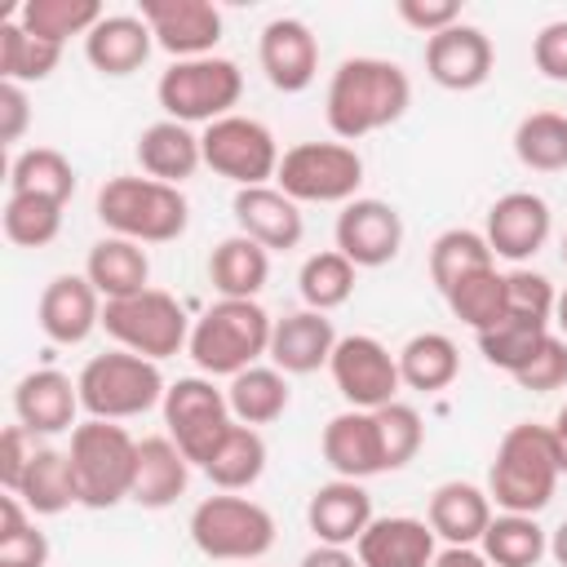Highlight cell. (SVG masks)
Returning a JSON list of instances; mask_svg holds the SVG:
<instances>
[{"label":"cell","mask_w":567,"mask_h":567,"mask_svg":"<svg viewBox=\"0 0 567 567\" xmlns=\"http://www.w3.org/2000/svg\"><path fill=\"white\" fill-rule=\"evenodd\" d=\"M412 106V80L399 62L390 58H346L323 93V120L332 128L337 142H359L368 133H381L390 124H399Z\"/></svg>","instance_id":"obj_1"},{"label":"cell","mask_w":567,"mask_h":567,"mask_svg":"<svg viewBox=\"0 0 567 567\" xmlns=\"http://www.w3.org/2000/svg\"><path fill=\"white\" fill-rule=\"evenodd\" d=\"M97 221L106 235L133 239V244H173L190 226V204L182 186L155 182L146 173H115L97 190Z\"/></svg>","instance_id":"obj_2"},{"label":"cell","mask_w":567,"mask_h":567,"mask_svg":"<svg viewBox=\"0 0 567 567\" xmlns=\"http://www.w3.org/2000/svg\"><path fill=\"white\" fill-rule=\"evenodd\" d=\"M563 470L549 439V425H509L487 465V496L501 514H540L554 501Z\"/></svg>","instance_id":"obj_3"},{"label":"cell","mask_w":567,"mask_h":567,"mask_svg":"<svg viewBox=\"0 0 567 567\" xmlns=\"http://www.w3.org/2000/svg\"><path fill=\"white\" fill-rule=\"evenodd\" d=\"M270 328L275 319L261 310V301H230L217 297L195 323L186 354L195 359L199 377H239L257 359L270 354Z\"/></svg>","instance_id":"obj_4"},{"label":"cell","mask_w":567,"mask_h":567,"mask_svg":"<svg viewBox=\"0 0 567 567\" xmlns=\"http://www.w3.org/2000/svg\"><path fill=\"white\" fill-rule=\"evenodd\" d=\"M71 470L80 487L84 509H115L120 501L133 496V474H137V439L120 421H80L71 430Z\"/></svg>","instance_id":"obj_5"},{"label":"cell","mask_w":567,"mask_h":567,"mask_svg":"<svg viewBox=\"0 0 567 567\" xmlns=\"http://www.w3.org/2000/svg\"><path fill=\"white\" fill-rule=\"evenodd\" d=\"M80 408L93 416V421H128V416H142L151 412L155 403H164V372L155 359H142L133 350H106V354H93L80 377Z\"/></svg>","instance_id":"obj_6"},{"label":"cell","mask_w":567,"mask_h":567,"mask_svg":"<svg viewBox=\"0 0 567 567\" xmlns=\"http://www.w3.org/2000/svg\"><path fill=\"white\" fill-rule=\"evenodd\" d=\"M239 97H244V71L221 53L173 62L155 84V102L164 106V120H177L190 128L195 124L208 128L213 120L235 115Z\"/></svg>","instance_id":"obj_7"},{"label":"cell","mask_w":567,"mask_h":567,"mask_svg":"<svg viewBox=\"0 0 567 567\" xmlns=\"http://www.w3.org/2000/svg\"><path fill=\"white\" fill-rule=\"evenodd\" d=\"M186 532H190V545L204 558H217V563H252V558L270 554V545H275L270 509L239 496V492L204 496L190 509Z\"/></svg>","instance_id":"obj_8"},{"label":"cell","mask_w":567,"mask_h":567,"mask_svg":"<svg viewBox=\"0 0 567 567\" xmlns=\"http://www.w3.org/2000/svg\"><path fill=\"white\" fill-rule=\"evenodd\" d=\"M190 323L195 319H186V306L173 292H164V288H142L133 297H120V301L102 306L106 337L120 350H133V354L155 359V363L186 350Z\"/></svg>","instance_id":"obj_9"},{"label":"cell","mask_w":567,"mask_h":567,"mask_svg":"<svg viewBox=\"0 0 567 567\" xmlns=\"http://www.w3.org/2000/svg\"><path fill=\"white\" fill-rule=\"evenodd\" d=\"M275 186L297 204H350L363 186V155L350 142H297L284 151Z\"/></svg>","instance_id":"obj_10"},{"label":"cell","mask_w":567,"mask_h":567,"mask_svg":"<svg viewBox=\"0 0 567 567\" xmlns=\"http://www.w3.org/2000/svg\"><path fill=\"white\" fill-rule=\"evenodd\" d=\"M199 146H204V168H213L217 177L235 182V190L244 186H270L275 173H279V142L275 133L252 120V115H221L213 120L204 133H199Z\"/></svg>","instance_id":"obj_11"},{"label":"cell","mask_w":567,"mask_h":567,"mask_svg":"<svg viewBox=\"0 0 567 567\" xmlns=\"http://www.w3.org/2000/svg\"><path fill=\"white\" fill-rule=\"evenodd\" d=\"M159 408H164L168 439L186 452L190 465H204L217 452V443L230 434V425H235L226 390H217L213 377H177L164 390Z\"/></svg>","instance_id":"obj_12"},{"label":"cell","mask_w":567,"mask_h":567,"mask_svg":"<svg viewBox=\"0 0 567 567\" xmlns=\"http://www.w3.org/2000/svg\"><path fill=\"white\" fill-rule=\"evenodd\" d=\"M328 372H332V385L346 399V408H359V412H377V408L394 403L399 390H403L399 354H390L368 332L341 337L332 359H328Z\"/></svg>","instance_id":"obj_13"},{"label":"cell","mask_w":567,"mask_h":567,"mask_svg":"<svg viewBox=\"0 0 567 567\" xmlns=\"http://www.w3.org/2000/svg\"><path fill=\"white\" fill-rule=\"evenodd\" d=\"M332 244L346 261H354V270H381L403 248V217L394 204L359 195V199L341 204L337 226H332Z\"/></svg>","instance_id":"obj_14"},{"label":"cell","mask_w":567,"mask_h":567,"mask_svg":"<svg viewBox=\"0 0 567 567\" xmlns=\"http://www.w3.org/2000/svg\"><path fill=\"white\" fill-rule=\"evenodd\" d=\"M137 13L173 62L208 58L221 44V9L213 0H142Z\"/></svg>","instance_id":"obj_15"},{"label":"cell","mask_w":567,"mask_h":567,"mask_svg":"<svg viewBox=\"0 0 567 567\" xmlns=\"http://www.w3.org/2000/svg\"><path fill=\"white\" fill-rule=\"evenodd\" d=\"M496 66L492 35L474 22H456L425 40V75L447 93H474Z\"/></svg>","instance_id":"obj_16"},{"label":"cell","mask_w":567,"mask_h":567,"mask_svg":"<svg viewBox=\"0 0 567 567\" xmlns=\"http://www.w3.org/2000/svg\"><path fill=\"white\" fill-rule=\"evenodd\" d=\"M549 230H554V213L536 190H505L487 208V221H483V239L492 257L514 261V266L532 261L545 248Z\"/></svg>","instance_id":"obj_17"},{"label":"cell","mask_w":567,"mask_h":567,"mask_svg":"<svg viewBox=\"0 0 567 567\" xmlns=\"http://www.w3.org/2000/svg\"><path fill=\"white\" fill-rule=\"evenodd\" d=\"M257 62L279 93H306L319 75V40L301 18H270L257 35Z\"/></svg>","instance_id":"obj_18"},{"label":"cell","mask_w":567,"mask_h":567,"mask_svg":"<svg viewBox=\"0 0 567 567\" xmlns=\"http://www.w3.org/2000/svg\"><path fill=\"white\" fill-rule=\"evenodd\" d=\"M80 385L58 368H31L13 385V421L31 434H66L80 421Z\"/></svg>","instance_id":"obj_19"},{"label":"cell","mask_w":567,"mask_h":567,"mask_svg":"<svg viewBox=\"0 0 567 567\" xmlns=\"http://www.w3.org/2000/svg\"><path fill=\"white\" fill-rule=\"evenodd\" d=\"M230 213H235L239 235L257 239L266 252H288L306 235L301 204L288 199L279 186H244V190H235Z\"/></svg>","instance_id":"obj_20"},{"label":"cell","mask_w":567,"mask_h":567,"mask_svg":"<svg viewBox=\"0 0 567 567\" xmlns=\"http://www.w3.org/2000/svg\"><path fill=\"white\" fill-rule=\"evenodd\" d=\"M102 297L97 288L84 279V275H58L44 284L40 292V306H35V319H40V332L58 346H80L93 337V328H102Z\"/></svg>","instance_id":"obj_21"},{"label":"cell","mask_w":567,"mask_h":567,"mask_svg":"<svg viewBox=\"0 0 567 567\" xmlns=\"http://www.w3.org/2000/svg\"><path fill=\"white\" fill-rule=\"evenodd\" d=\"M319 447H323V461L332 465L337 478H354V483H368L377 474H385V456H381V430H377V412H359V408H346L337 412L323 434H319Z\"/></svg>","instance_id":"obj_22"},{"label":"cell","mask_w":567,"mask_h":567,"mask_svg":"<svg viewBox=\"0 0 567 567\" xmlns=\"http://www.w3.org/2000/svg\"><path fill=\"white\" fill-rule=\"evenodd\" d=\"M337 341H341V337H337L332 319L301 306V310L275 319V328H270V354H266V359H270L284 377H310V372L328 368Z\"/></svg>","instance_id":"obj_23"},{"label":"cell","mask_w":567,"mask_h":567,"mask_svg":"<svg viewBox=\"0 0 567 567\" xmlns=\"http://www.w3.org/2000/svg\"><path fill=\"white\" fill-rule=\"evenodd\" d=\"M372 496L363 483L354 478H332V483H319L306 501V527L315 532L319 545H354L368 523H372Z\"/></svg>","instance_id":"obj_24"},{"label":"cell","mask_w":567,"mask_h":567,"mask_svg":"<svg viewBox=\"0 0 567 567\" xmlns=\"http://www.w3.org/2000/svg\"><path fill=\"white\" fill-rule=\"evenodd\" d=\"M434 527L412 514H385L372 518L368 532L354 540V554L363 567H430L434 563Z\"/></svg>","instance_id":"obj_25"},{"label":"cell","mask_w":567,"mask_h":567,"mask_svg":"<svg viewBox=\"0 0 567 567\" xmlns=\"http://www.w3.org/2000/svg\"><path fill=\"white\" fill-rule=\"evenodd\" d=\"M492 518H496V505H492L487 487L461 483V478L439 483L430 492V505H425V523L447 545H478Z\"/></svg>","instance_id":"obj_26"},{"label":"cell","mask_w":567,"mask_h":567,"mask_svg":"<svg viewBox=\"0 0 567 567\" xmlns=\"http://www.w3.org/2000/svg\"><path fill=\"white\" fill-rule=\"evenodd\" d=\"M137 168L155 182H168V186H182L186 177L199 173L204 164V146H199V133L190 124H177V120H155L137 133Z\"/></svg>","instance_id":"obj_27"},{"label":"cell","mask_w":567,"mask_h":567,"mask_svg":"<svg viewBox=\"0 0 567 567\" xmlns=\"http://www.w3.org/2000/svg\"><path fill=\"white\" fill-rule=\"evenodd\" d=\"M155 49V35L151 27L142 22V13H106L89 35H84V58L93 71L102 75H133L146 66Z\"/></svg>","instance_id":"obj_28"},{"label":"cell","mask_w":567,"mask_h":567,"mask_svg":"<svg viewBox=\"0 0 567 567\" xmlns=\"http://www.w3.org/2000/svg\"><path fill=\"white\" fill-rule=\"evenodd\" d=\"M190 487V461L168 434L137 439V474H133V505L142 509H168Z\"/></svg>","instance_id":"obj_29"},{"label":"cell","mask_w":567,"mask_h":567,"mask_svg":"<svg viewBox=\"0 0 567 567\" xmlns=\"http://www.w3.org/2000/svg\"><path fill=\"white\" fill-rule=\"evenodd\" d=\"M84 279L97 288L102 301H120V297H133V292L151 288V257L133 239L102 235L84 257Z\"/></svg>","instance_id":"obj_30"},{"label":"cell","mask_w":567,"mask_h":567,"mask_svg":"<svg viewBox=\"0 0 567 567\" xmlns=\"http://www.w3.org/2000/svg\"><path fill=\"white\" fill-rule=\"evenodd\" d=\"M208 279L217 288V297H230V301H257V292L266 288L270 279V252L248 239V235H226L213 257H208Z\"/></svg>","instance_id":"obj_31"},{"label":"cell","mask_w":567,"mask_h":567,"mask_svg":"<svg viewBox=\"0 0 567 567\" xmlns=\"http://www.w3.org/2000/svg\"><path fill=\"white\" fill-rule=\"evenodd\" d=\"M35 518H53L71 505H80V487H75V470H71V456L62 447H35L18 492H13Z\"/></svg>","instance_id":"obj_32"},{"label":"cell","mask_w":567,"mask_h":567,"mask_svg":"<svg viewBox=\"0 0 567 567\" xmlns=\"http://www.w3.org/2000/svg\"><path fill=\"white\" fill-rule=\"evenodd\" d=\"M226 403H230V416L239 425H252L257 430V425H270V421H279L288 412L292 390H288V377L275 363H252L239 377H230Z\"/></svg>","instance_id":"obj_33"},{"label":"cell","mask_w":567,"mask_h":567,"mask_svg":"<svg viewBox=\"0 0 567 567\" xmlns=\"http://www.w3.org/2000/svg\"><path fill=\"white\" fill-rule=\"evenodd\" d=\"M399 377L416 394H439L461 377V350L447 332H412L399 350Z\"/></svg>","instance_id":"obj_34"},{"label":"cell","mask_w":567,"mask_h":567,"mask_svg":"<svg viewBox=\"0 0 567 567\" xmlns=\"http://www.w3.org/2000/svg\"><path fill=\"white\" fill-rule=\"evenodd\" d=\"M266 439H261V430H252V425H230V434L217 443V452L199 465L204 474H208V483L217 487V492H248L261 474H266Z\"/></svg>","instance_id":"obj_35"},{"label":"cell","mask_w":567,"mask_h":567,"mask_svg":"<svg viewBox=\"0 0 567 567\" xmlns=\"http://www.w3.org/2000/svg\"><path fill=\"white\" fill-rule=\"evenodd\" d=\"M545 337H549V319H536V315H514V310H505L492 328H483V332H474V341H478V354L492 363V368H501L505 377H514L540 346H545Z\"/></svg>","instance_id":"obj_36"},{"label":"cell","mask_w":567,"mask_h":567,"mask_svg":"<svg viewBox=\"0 0 567 567\" xmlns=\"http://www.w3.org/2000/svg\"><path fill=\"white\" fill-rule=\"evenodd\" d=\"M478 549L492 567H540L549 554V532L536 523V514H496Z\"/></svg>","instance_id":"obj_37"},{"label":"cell","mask_w":567,"mask_h":567,"mask_svg":"<svg viewBox=\"0 0 567 567\" xmlns=\"http://www.w3.org/2000/svg\"><path fill=\"white\" fill-rule=\"evenodd\" d=\"M13 18H18V27L27 35L66 49L71 35H89L106 13H102L97 0H27Z\"/></svg>","instance_id":"obj_38"},{"label":"cell","mask_w":567,"mask_h":567,"mask_svg":"<svg viewBox=\"0 0 567 567\" xmlns=\"http://www.w3.org/2000/svg\"><path fill=\"white\" fill-rule=\"evenodd\" d=\"M487 266H496V257H492L483 230L447 226V230L434 235V244H430V279H434L439 292L456 288L461 279H470V275H478V270H487Z\"/></svg>","instance_id":"obj_39"},{"label":"cell","mask_w":567,"mask_h":567,"mask_svg":"<svg viewBox=\"0 0 567 567\" xmlns=\"http://www.w3.org/2000/svg\"><path fill=\"white\" fill-rule=\"evenodd\" d=\"M9 190H18V195H44V199L66 204L75 195V168L53 146H27L9 164Z\"/></svg>","instance_id":"obj_40"},{"label":"cell","mask_w":567,"mask_h":567,"mask_svg":"<svg viewBox=\"0 0 567 567\" xmlns=\"http://www.w3.org/2000/svg\"><path fill=\"white\" fill-rule=\"evenodd\" d=\"M514 155L532 173H563L567 168V115L563 111H532L514 124Z\"/></svg>","instance_id":"obj_41"},{"label":"cell","mask_w":567,"mask_h":567,"mask_svg":"<svg viewBox=\"0 0 567 567\" xmlns=\"http://www.w3.org/2000/svg\"><path fill=\"white\" fill-rule=\"evenodd\" d=\"M62 62V49L49 44V40H35L18 27V18H4L0 22V80L4 84H40L58 71Z\"/></svg>","instance_id":"obj_42"},{"label":"cell","mask_w":567,"mask_h":567,"mask_svg":"<svg viewBox=\"0 0 567 567\" xmlns=\"http://www.w3.org/2000/svg\"><path fill=\"white\" fill-rule=\"evenodd\" d=\"M354 275H359L354 261H346L337 248H323V252H310V257L301 261V270H297V292H301L306 310L328 315V310H337V306L350 301Z\"/></svg>","instance_id":"obj_43"},{"label":"cell","mask_w":567,"mask_h":567,"mask_svg":"<svg viewBox=\"0 0 567 567\" xmlns=\"http://www.w3.org/2000/svg\"><path fill=\"white\" fill-rule=\"evenodd\" d=\"M62 208L58 199H44V195H18L9 190L4 199V239L18 244V248H49L58 235H62Z\"/></svg>","instance_id":"obj_44"},{"label":"cell","mask_w":567,"mask_h":567,"mask_svg":"<svg viewBox=\"0 0 567 567\" xmlns=\"http://www.w3.org/2000/svg\"><path fill=\"white\" fill-rule=\"evenodd\" d=\"M0 567H49V536L13 492L0 496Z\"/></svg>","instance_id":"obj_45"},{"label":"cell","mask_w":567,"mask_h":567,"mask_svg":"<svg viewBox=\"0 0 567 567\" xmlns=\"http://www.w3.org/2000/svg\"><path fill=\"white\" fill-rule=\"evenodd\" d=\"M443 301H447V310H452L465 328L483 332V328H492V323L505 315V270L487 266V270L470 275V279H461L456 288H447Z\"/></svg>","instance_id":"obj_46"},{"label":"cell","mask_w":567,"mask_h":567,"mask_svg":"<svg viewBox=\"0 0 567 567\" xmlns=\"http://www.w3.org/2000/svg\"><path fill=\"white\" fill-rule=\"evenodd\" d=\"M377 430H381V456H385V474L403 470L408 461H416L421 443H425V421L412 403L394 399L385 408H377Z\"/></svg>","instance_id":"obj_47"},{"label":"cell","mask_w":567,"mask_h":567,"mask_svg":"<svg viewBox=\"0 0 567 567\" xmlns=\"http://www.w3.org/2000/svg\"><path fill=\"white\" fill-rule=\"evenodd\" d=\"M554 306H558V292L554 284L532 270V266H514L505 270V310L514 315H536V319H554Z\"/></svg>","instance_id":"obj_48"},{"label":"cell","mask_w":567,"mask_h":567,"mask_svg":"<svg viewBox=\"0 0 567 567\" xmlns=\"http://www.w3.org/2000/svg\"><path fill=\"white\" fill-rule=\"evenodd\" d=\"M514 381L532 394H549V390H563L567 385V341L558 332L545 337V346L514 372Z\"/></svg>","instance_id":"obj_49"},{"label":"cell","mask_w":567,"mask_h":567,"mask_svg":"<svg viewBox=\"0 0 567 567\" xmlns=\"http://www.w3.org/2000/svg\"><path fill=\"white\" fill-rule=\"evenodd\" d=\"M532 62L545 80L554 84H567V18H554L536 31L532 40Z\"/></svg>","instance_id":"obj_50"},{"label":"cell","mask_w":567,"mask_h":567,"mask_svg":"<svg viewBox=\"0 0 567 567\" xmlns=\"http://www.w3.org/2000/svg\"><path fill=\"white\" fill-rule=\"evenodd\" d=\"M394 13H399L412 31H421L425 40L461 22V4H456V0H399Z\"/></svg>","instance_id":"obj_51"},{"label":"cell","mask_w":567,"mask_h":567,"mask_svg":"<svg viewBox=\"0 0 567 567\" xmlns=\"http://www.w3.org/2000/svg\"><path fill=\"white\" fill-rule=\"evenodd\" d=\"M31 456H35V434L22 430L18 421L4 425V434H0V487H4V492H18V483H22L27 465H31Z\"/></svg>","instance_id":"obj_52"},{"label":"cell","mask_w":567,"mask_h":567,"mask_svg":"<svg viewBox=\"0 0 567 567\" xmlns=\"http://www.w3.org/2000/svg\"><path fill=\"white\" fill-rule=\"evenodd\" d=\"M31 124V102H27V89L22 84H4L0 80V137L4 142H18Z\"/></svg>","instance_id":"obj_53"},{"label":"cell","mask_w":567,"mask_h":567,"mask_svg":"<svg viewBox=\"0 0 567 567\" xmlns=\"http://www.w3.org/2000/svg\"><path fill=\"white\" fill-rule=\"evenodd\" d=\"M297 567H363V563H359V554L346 549V545H315V549L301 554Z\"/></svg>","instance_id":"obj_54"},{"label":"cell","mask_w":567,"mask_h":567,"mask_svg":"<svg viewBox=\"0 0 567 567\" xmlns=\"http://www.w3.org/2000/svg\"><path fill=\"white\" fill-rule=\"evenodd\" d=\"M430 567H492L478 545H443Z\"/></svg>","instance_id":"obj_55"},{"label":"cell","mask_w":567,"mask_h":567,"mask_svg":"<svg viewBox=\"0 0 567 567\" xmlns=\"http://www.w3.org/2000/svg\"><path fill=\"white\" fill-rule=\"evenodd\" d=\"M549 439H554V452H558V470L567 478V403L554 412V425H549Z\"/></svg>","instance_id":"obj_56"},{"label":"cell","mask_w":567,"mask_h":567,"mask_svg":"<svg viewBox=\"0 0 567 567\" xmlns=\"http://www.w3.org/2000/svg\"><path fill=\"white\" fill-rule=\"evenodd\" d=\"M549 558H554L558 567H567V518L549 532Z\"/></svg>","instance_id":"obj_57"},{"label":"cell","mask_w":567,"mask_h":567,"mask_svg":"<svg viewBox=\"0 0 567 567\" xmlns=\"http://www.w3.org/2000/svg\"><path fill=\"white\" fill-rule=\"evenodd\" d=\"M554 323H558V337L567 341V288L558 292V306H554Z\"/></svg>","instance_id":"obj_58"},{"label":"cell","mask_w":567,"mask_h":567,"mask_svg":"<svg viewBox=\"0 0 567 567\" xmlns=\"http://www.w3.org/2000/svg\"><path fill=\"white\" fill-rule=\"evenodd\" d=\"M563 266H567V239H563Z\"/></svg>","instance_id":"obj_59"}]
</instances>
